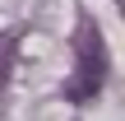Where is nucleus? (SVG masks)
Returning <instances> with one entry per match:
<instances>
[{"mask_svg":"<svg viewBox=\"0 0 125 121\" xmlns=\"http://www.w3.org/2000/svg\"><path fill=\"white\" fill-rule=\"evenodd\" d=\"M74 75L65 84V98L70 103H88L97 98V89L107 84V47H102V33L93 19H79V33H74Z\"/></svg>","mask_w":125,"mask_h":121,"instance_id":"nucleus-1","label":"nucleus"},{"mask_svg":"<svg viewBox=\"0 0 125 121\" xmlns=\"http://www.w3.org/2000/svg\"><path fill=\"white\" fill-rule=\"evenodd\" d=\"M14 47H19V37H14V33H0V84L9 79V61H14Z\"/></svg>","mask_w":125,"mask_h":121,"instance_id":"nucleus-2","label":"nucleus"}]
</instances>
